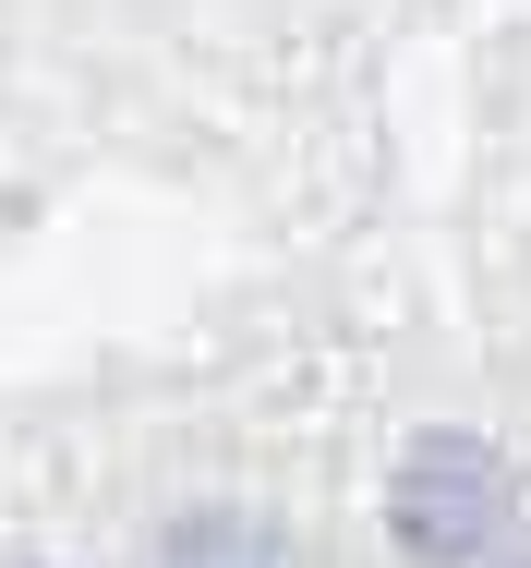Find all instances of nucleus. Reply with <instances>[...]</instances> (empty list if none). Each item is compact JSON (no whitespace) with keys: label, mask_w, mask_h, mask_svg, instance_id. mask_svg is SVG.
<instances>
[{"label":"nucleus","mask_w":531,"mask_h":568,"mask_svg":"<svg viewBox=\"0 0 531 568\" xmlns=\"http://www.w3.org/2000/svg\"><path fill=\"white\" fill-rule=\"evenodd\" d=\"M387 532L411 545L423 568H471L496 532H508V471L483 436H411L399 448V484H387Z\"/></svg>","instance_id":"1"},{"label":"nucleus","mask_w":531,"mask_h":568,"mask_svg":"<svg viewBox=\"0 0 531 568\" xmlns=\"http://www.w3.org/2000/svg\"><path fill=\"white\" fill-rule=\"evenodd\" d=\"M170 568H278V545L254 520H194V532H170Z\"/></svg>","instance_id":"2"}]
</instances>
